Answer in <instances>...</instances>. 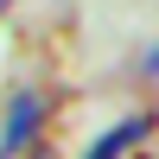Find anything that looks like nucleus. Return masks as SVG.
<instances>
[{
    "label": "nucleus",
    "instance_id": "nucleus-1",
    "mask_svg": "<svg viewBox=\"0 0 159 159\" xmlns=\"http://www.w3.org/2000/svg\"><path fill=\"white\" fill-rule=\"evenodd\" d=\"M38 127H45V96L38 89H19L7 102V121H0V159H19L38 140Z\"/></svg>",
    "mask_w": 159,
    "mask_h": 159
},
{
    "label": "nucleus",
    "instance_id": "nucleus-3",
    "mask_svg": "<svg viewBox=\"0 0 159 159\" xmlns=\"http://www.w3.org/2000/svg\"><path fill=\"white\" fill-rule=\"evenodd\" d=\"M7 7H13V0H0V13H7Z\"/></svg>",
    "mask_w": 159,
    "mask_h": 159
},
{
    "label": "nucleus",
    "instance_id": "nucleus-2",
    "mask_svg": "<svg viewBox=\"0 0 159 159\" xmlns=\"http://www.w3.org/2000/svg\"><path fill=\"white\" fill-rule=\"evenodd\" d=\"M147 134H153V115L140 108V115H127V121H115L108 134L89 147V159H127V153H140V147H147Z\"/></svg>",
    "mask_w": 159,
    "mask_h": 159
}]
</instances>
